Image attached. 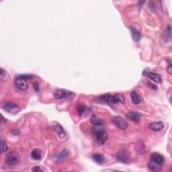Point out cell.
I'll return each instance as SVG.
<instances>
[{
  "label": "cell",
  "instance_id": "obj_1",
  "mask_svg": "<svg viewBox=\"0 0 172 172\" xmlns=\"http://www.w3.org/2000/svg\"><path fill=\"white\" fill-rule=\"evenodd\" d=\"M92 134L95 140L99 145H103L108 139V134L101 128H93Z\"/></svg>",
  "mask_w": 172,
  "mask_h": 172
},
{
  "label": "cell",
  "instance_id": "obj_2",
  "mask_svg": "<svg viewBox=\"0 0 172 172\" xmlns=\"http://www.w3.org/2000/svg\"><path fill=\"white\" fill-rule=\"evenodd\" d=\"M75 93L72 91L63 90V89H58L54 92V96L57 100H71L75 97Z\"/></svg>",
  "mask_w": 172,
  "mask_h": 172
},
{
  "label": "cell",
  "instance_id": "obj_3",
  "mask_svg": "<svg viewBox=\"0 0 172 172\" xmlns=\"http://www.w3.org/2000/svg\"><path fill=\"white\" fill-rule=\"evenodd\" d=\"M99 100L100 102H103L104 104H108L110 106H114L118 103L116 98V96L114 95H111L110 94H104L103 95L99 97Z\"/></svg>",
  "mask_w": 172,
  "mask_h": 172
},
{
  "label": "cell",
  "instance_id": "obj_4",
  "mask_svg": "<svg viewBox=\"0 0 172 172\" xmlns=\"http://www.w3.org/2000/svg\"><path fill=\"white\" fill-rule=\"evenodd\" d=\"M2 108L6 112L9 113H12V114H17L19 111V108L18 105L14 102H4L2 104Z\"/></svg>",
  "mask_w": 172,
  "mask_h": 172
},
{
  "label": "cell",
  "instance_id": "obj_5",
  "mask_svg": "<svg viewBox=\"0 0 172 172\" xmlns=\"http://www.w3.org/2000/svg\"><path fill=\"white\" fill-rule=\"evenodd\" d=\"M19 162V158L18 154L16 153H10L7 155L6 163L10 166H14L18 165Z\"/></svg>",
  "mask_w": 172,
  "mask_h": 172
},
{
  "label": "cell",
  "instance_id": "obj_6",
  "mask_svg": "<svg viewBox=\"0 0 172 172\" xmlns=\"http://www.w3.org/2000/svg\"><path fill=\"white\" fill-rule=\"evenodd\" d=\"M112 120L115 125L122 130H126L128 128V123H127V121L123 118H121L120 116L114 117Z\"/></svg>",
  "mask_w": 172,
  "mask_h": 172
},
{
  "label": "cell",
  "instance_id": "obj_7",
  "mask_svg": "<svg viewBox=\"0 0 172 172\" xmlns=\"http://www.w3.org/2000/svg\"><path fill=\"white\" fill-rule=\"evenodd\" d=\"M149 128L153 131H160L164 128V123L162 121L153 122L149 124Z\"/></svg>",
  "mask_w": 172,
  "mask_h": 172
},
{
  "label": "cell",
  "instance_id": "obj_8",
  "mask_svg": "<svg viewBox=\"0 0 172 172\" xmlns=\"http://www.w3.org/2000/svg\"><path fill=\"white\" fill-rule=\"evenodd\" d=\"M16 86L20 90L25 91L27 90L28 88V84L26 81V79L21 78L19 77H17L16 81Z\"/></svg>",
  "mask_w": 172,
  "mask_h": 172
},
{
  "label": "cell",
  "instance_id": "obj_9",
  "mask_svg": "<svg viewBox=\"0 0 172 172\" xmlns=\"http://www.w3.org/2000/svg\"><path fill=\"white\" fill-rule=\"evenodd\" d=\"M151 161L157 163L159 165H162L164 162L165 159L162 155L158 153H153L151 155Z\"/></svg>",
  "mask_w": 172,
  "mask_h": 172
},
{
  "label": "cell",
  "instance_id": "obj_10",
  "mask_svg": "<svg viewBox=\"0 0 172 172\" xmlns=\"http://www.w3.org/2000/svg\"><path fill=\"white\" fill-rule=\"evenodd\" d=\"M54 129L56 134H57V136L59 137L60 139H63L64 138H65V136H66V132H65L64 128H63L61 125H55V127H54Z\"/></svg>",
  "mask_w": 172,
  "mask_h": 172
},
{
  "label": "cell",
  "instance_id": "obj_11",
  "mask_svg": "<svg viewBox=\"0 0 172 172\" xmlns=\"http://www.w3.org/2000/svg\"><path fill=\"white\" fill-rule=\"evenodd\" d=\"M116 158L117 160L119 161V162L126 163L128 159V155L126 151H121L117 155Z\"/></svg>",
  "mask_w": 172,
  "mask_h": 172
},
{
  "label": "cell",
  "instance_id": "obj_12",
  "mask_svg": "<svg viewBox=\"0 0 172 172\" xmlns=\"http://www.w3.org/2000/svg\"><path fill=\"white\" fill-rule=\"evenodd\" d=\"M127 116L135 123H139L141 120V116L138 112H129L127 114Z\"/></svg>",
  "mask_w": 172,
  "mask_h": 172
},
{
  "label": "cell",
  "instance_id": "obj_13",
  "mask_svg": "<svg viewBox=\"0 0 172 172\" xmlns=\"http://www.w3.org/2000/svg\"><path fill=\"white\" fill-rule=\"evenodd\" d=\"M163 39L165 42H170L171 40V26H168L163 34Z\"/></svg>",
  "mask_w": 172,
  "mask_h": 172
},
{
  "label": "cell",
  "instance_id": "obj_14",
  "mask_svg": "<svg viewBox=\"0 0 172 172\" xmlns=\"http://www.w3.org/2000/svg\"><path fill=\"white\" fill-rule=\"evenodd\" d=\"M90 122L91 124H93V125L95 126V127H100V126L104 125L105 124V122H104V120H102L99 118H97L95 116H92L90 119Z\"/></svg>",
  "mask_w": 172,
  "mask_h": 172
},
{
  "label": "cell",
  "instance_id": "obj_15",
  "mask_svg": "<svg viewBox=\"0 0 172 172\" xmlns=\"http://www.w3.org/2000/svg\"><path fill=\"white\" fill-rule=\"evenodd\" d=\"M130 31H131V34L132 38H133V40L135 41V42H139V41L141 40V33L139 32V31H138L135 28L132 26L130 27Z\"/></svg>",
  "mask_w": 172,
  "mask_h": 172
},
{
  "label": "cell",
  "instance_id": "obj_16",
  "mask_svg": "<svg viewBox=\"0 0 172 172\" xmlns=\"http://www.w3.org/2000/svg\"><path fill=\"white\" fill-rule=\"evenodd\" d=\"M148 77L152 81H153L155 83H160L162 81V77L161 76L157 73H153V72H149L147 74Z\"/></svg>",
  "mask_w": 172,
  "mask_h": 172
},
{
  "label": "cell",
  "instance_id": "obj_17",
  "mask_svg": "<svg viewBox=\"0 0 172 172\" xmlns=\"http://www.w3.org/2000/svg\"><path fill=\"white\" fill-rule=\"evenodd\" d=\"M130 97H131L132 102H133L134 104H139L142 102V99H141V97L139 96L138 93L134 91H132L131 93H130Z\"/></svg>",
  "mask_w": 172,
  "mask_h": 172
},
{
  "label": "cell",
  "instance_id": "obj_18",
  "mask_svg": "<svg viewBox=\"0 0 172 172\" xmlns=\"http://www.w3.org/2000/svg\"><path fill=\"white\" fill-rule=\"evenodd\" d=\"M31 157L34 160H40L41 159V151L38 149H35L32 151Z\"/></svg>",
  "mask_w": 172,
  "mask_h": 172
},
{
  "label": "cell",
  "instance_id": "obj_19",
  "mask_svg": "<svg viewBox=\"0 0 172 172\" xmlns=\"http://www.w3.org/2000/svg\"><path fill=\"white\" fill-rule=\"evenodd\" d=\"M93 159L94 160V162H96L97 163H99V164H102L104 162V156L101 154H94L92 156Z\"/></svg>",
  "mask_w": 172,
  "mask_h": 172
},
{
  "label": "cell",
  "instance_id": "obj_20",
  "mask_svg": "<svg viewBox=\"0 0 172 172\" xmlns=\"http://www.w3.org/2000/svg\"><path fill=\"white\" fill-rule=\"evenodd\" d=\"M148 166L152 171H158L160 169L161 165H159L157 163L152 162V161H150L149 164H148Z\"/></svg>",
  "mask_w": 172,
  "mask_h": 172
},
{
  "label": "cell",
  "instance_id": "obj_21",
  "mask_svg": "<svg viewBox=\"0 0 172 172\" xmlns=\"http://www.w3.org/2000/svg\"><path fill=\"white\" fill-rule=\"evenodd\" d=\"M68 155H69L68 151H67V150H63V151L60 154L57 155H55L54 157L56 158V160H61L67 157L68 156Z\"/></svg>",
  "mask_w": 172,
  "mask_h": 172
},
{
  "label": "cell",
  "instance_id": "obj_22",
  "mask_svg": "<svg viewBox=\"0 0 172 172\" xmlns=\"http://www.w3.org/2000/svg\"><path fill=\"white\" fill-rule=\"evenodd\" d=\"M77 109V112L79 113V114L81 116V115L86 112V106L84 105V104H79V105H78Z\"/></svg>",
  "mask_w": 172,
  "mask_h": 172
},
{
  "label": "cell",
  "instance_id": "obj_23",
  "mask_svg": "<svg viewBox=\"0 0 172 172\" xmlns=\"http://www.w3.org/2000/svg\"><path fill=\"white\" fill-rule=\"evenodd\" d=\"M7 151H8L7 144H6V143L5 142V141H1V153H6V152Z\"/></svg>",
  "mask_w": 172,
  "mask_h": 172
},
{
  "label": "cell",
  "instance_id": "obj_24",
  "mask_svg": "<svg viewBox=\"0 0 172 172\" xmlns=\"http://www.w3.org/2000/svg\"><path fill=\"white\" fill-rule=\"evenodd\" d=\"M115 96H116L117 101H118V102H120V103H122V104L125 103V98H124V96L121 94V93H117V94L115 95Z\"/></svg>",
  "mask_w": 172,
  "mask_h": 172
},
{
  "label": "cell",
  "instance_id": "obj_25",
  "mask_svg": "<svg viewBox=\"0 0 172 172\" xmlns=\"http://www.w3.org/2000/svg\"><path fill=\"white\" fill-rule=\"evenodd\" d=\"M18 77L23 78V79H31V78L33 77V76L32 75H18Z\"/></svg>",
  "mask_w": 172,
  "mask_h": 172
},
{
  "label": "cell",
  "instance_id": "obj_26",
  "mask_svg": "<svg viewBox=\"0 0 172 172\" xmlns=\"http://www.w3.org/2000/svg\"><path fill=\"white\" fill-rule=\"evenodd\" d=\"M32 171H42V169L40 168V167L35 166V167H34L33 169H32Z\"/></svg>",
  "mask_w": 172,
  "mask_h": 172
},
{
  "label": "cell",
  "instance_id": "obj_27",
  "mask_svg": "<svg viewBox=\"0 0 172 172\" xmlns=\"http://www.w3.org/2000/svg\"><path fill=\"white\" fill-rule=\"evenodd\" d=\"M148 86H149V87H150V88L154 89V90H156L157 89V87L155 86V85L152 84L151 83H150V82H148Z\"/></svg>",
  "mask_w": 172,
  "mask_h": 172
},
{
  "label": "cell",
  "instance_id": "obj_28",
  "mask_svg": "<svg viewBox=\"0 0 172 172\" xmlns=\"http://www.w3.org/2000/svg\"><path fill=\"white\" fill-rule=\"evenodd\" d=\"M167 71L168 72L169 74H171V64L169 65L168 67H167Z\"/></svg>",
  "mask_w": 172,
  "mask_h": 172
},
{
  "label": "cell",
  "instance_id": "obj_29",
  "mask_svg": "<svg viewBox=\"0 0 172 172\" xmlns=\"http://www.w3.org/2000/svg\"><path fill=\"white\" fill-rule=\"evenodd\" d=\"M4 74H5V72H4L3 69H1V79H2L3 78V77L4 76Z\"/></svg>",
  "mask_w": 172,
  "mask_h": 172
}]
</instances>
